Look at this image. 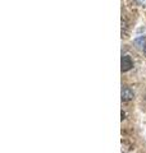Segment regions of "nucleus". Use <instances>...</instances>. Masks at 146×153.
I'll return each instance as SVG.
<instances>
[{
	"instance_id": "1",
	"label": "nucleus",
	"mask_w": 146,
	"mask_h": 153,
	"mask_svg": "<svg viewBox=\"0 0 146 153\" xmlns=\"http://www.w3.org/2000/svg\"><path fill=\"white\" fill-rule=\"evenodd\" d=\"M132 66H133V61L131 59V56L126 55L122 57V71H127L132 68Z\"/></svg>"
},
{
	"instance_id": "2",
	"label": "nucleus",
	"mask_w": 146,
	"mask_h": 153,
	"mask_svg": "<svg viewBox=\"0 0 146 153\" xmlns=\"http://www.w3.org/2000/svg\"><path fill=\"white\" fill-rule=\"evenodd\" d=\"M132 98H133V92L129 88H124L122 91V100L123 101H128V100H132Z\"/></svg>"
},
{
	"instance_id": "3",
	"label": "nucleus",
	"mask_w": 146,
	"mask_h": 153,
	"mask_svg": "<svg viewBox=\"0 0 146 153\" xmlns=\"http://www.w3.org/2000/svg\"><path fill=\"white\" fill-rule=\"evenodd\" d=\"M135 44L137 45V47H142V49H144V47L146 46V37L142 36V37H140V38H136Z\"/></svg>"
},
{
	"instance_id": "4",
	"label": "nucleus",
	"mask_w": 146,
	"mask_h": 153,
	"mask_svg": "<svg viewBox=\"0 0 146 153\" xmlns=\"http://www.w3.org/2000/svg\"><path fill=\"white\" fill-rule=\"evenodd\" d=\"M144 52H145V55H146V46L144 47Z\"/></svg>"
}]
</instances>
